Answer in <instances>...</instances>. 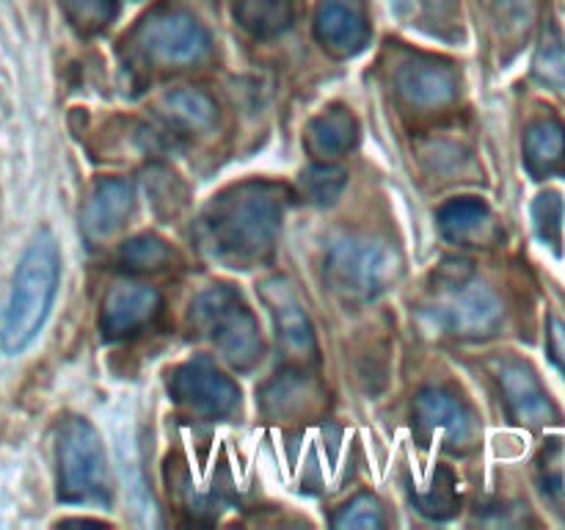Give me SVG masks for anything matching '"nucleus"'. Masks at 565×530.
I'll use <instances>...</instances> for the list:
<instances>
[{
    "instance_id": "4468645a",
    "label": "nucleus",
    "mask_w": 565,
    "mask_h": 530,
    "mask_svg": "<svg viewBox=\"0 0 565 530\" xmlns=\"http://www.w3.org/2000/svg\"><path fill=\"white\" fill-rule=\"evenodd\" d=\"M397 92L419 108H439L458 97V75L450 64L441 61H408L397 72Z\"/></svg>"
},
{
    "instance_id": "0eeeda50",
    "label": "nucleus",
    "mask_w": 565,
    "mask_h": 530,
    "mask_svg": "<svg viewBox=\"0 0 565 530\" xmlns=\"http://www.w3.org/2000/svg\"><path fill=\"white\" fill-rule=\"evenodd\" d=\"M169 392L180 409L202 420H224L235 412L241 390L207 357H196L171 370Z\"/></svg>"
},
{
    "instance_id": "f8f14e48",
    "label": "nucleus",
    "mask_w": 565,
    "mask_h": 530,
    "mask_svg": "<svg viewBox=\"0 0 565 530\" xmlns=\"http://www.w3.org/2000/svg\"><path fill=\"white\" fill-rule=\"evenodd\" d=\"M263 298L265 304H268L270 315H274L276 335H279V342L285 346L287 357H312V324H309L307 312H303L301 301H298L296 293L290 290V285H287L285 279H268L263 285Z\"/></svg>"
},
{
    "instance_id": "c85d7f7f",
    "label": "nucleus",
    "mask_w": 565,
    "mask_h": 530,
    "mask_svg": "<svg viewBox=\"0 0 565 530\" xmlns=\"http://www.w3.org/2000/svg\"><path fill=\"white\" fill-rule=\"evenodd\" d=\"M550 351L565 373V324L557 318H550Z\"/></svg>"
},
{
    "instance_id": "39448f33",
    "label": "nucleus",
    "mask_w": 565,
    "mask_h": 530,
    "mask_svg": "<svg viewBox=\"0 0 565 530\" xmlns=\"http://www.w3.org/2000/svg\"><path fill=\"white\" fill-rule=\"evenodd\" d=\"M94 425L83 417L66 420L58 436V500L70 506L108 502V467Z\"/></svg>"
},
{
    "instance_id": "f03ea898",
    "label": "nucleus",
    "mask_w": 565,
    "mask_h": 530,
    "mask_svg": "<svg viewBox=\"0 0 565 530\" xmlns=\"http://www.w3.org/2000/svg\"><path fill=\"white\" fill-rule=\"evenodd\" d=\"M61 279V252L50 232H39L22 254L6 307L0 342L9 353H20L36 340L53 309Z\"/></svg>"
},
{
    "instance_id": "7ed1b4c3",
    "label": "nucleus",
    "mask_w": 565,
    "mask_h": 530,
    "mask_svg": "<svg viewBox=\"0 0 565 530\" xmlns=\"http://www.w3.org/2000/svg\"><path fill=\"white\" fill-rule=\"evenodd\" d=\"M191 320L215 351L237 370H252L263 359V337L257 318L243 296L230 285H213L191 304Z\"/></svg>"
},
{
    "instance_id": "20e7f679",
    "label": "nucleus",
    "mask_w": 565,
    "mask_h": 530,
    "mask_svg": "<svg viewBox=\"0 0 565 530\" xmlns=\"http://www.w3.org/2000/svg\"><path fill=\"white\" fill-rule=\"evenodd\" d=\"M401 259L386 243L370 237H345L329 248L323 263L326 285L353 304L373 301L395 282Z\"/></svg>"
},
{
    "instance_id": "4be33fe9",
    "label": "nucleus",
    "mask_w": 565,
    "mask_h": 530,
    "mask_svg": "<svg viewBox=\"0 0 565 530\" xmlns=\"http://www.w3.org/2000/svg\"><path fill=\"white\" fill-rule=\"evenodd\" d=\"M119 257L136 274H147V271H163L174 259V252L163 237L138 235L119 248Z\"/></svg>"
},
{
    "instance_id": "393cba45",
    "label": "nucleus",
    "mask_w": 565,
    "mask_h": 530,
    "mask_svg": "<svg viewBox=\"0 0 565 530\" xmlns=\"http://www.w3.org/2000/svg\"><path fill=\"white\" fill-rule=\"evenodd\" d=\"M66 17L81 33H97L116 17V0H64Z\"/></svg>"
},
{
    "instance_id": "bb28decb",
    "label": "nucleus",
    "mask_w": 565,
    "mask_h": 530,
    "mask_svg": "<svg viewBox=\"0 0 565 530\" xmlns=\"http://www.w3.org/2000/svg\"><path fill=\"white\" fill-rule=\"evenodd\" d=\"M381 524H384V513H381V502L373 495L353 497L334 517V528L340 530H373Z\"/></svg>"
},
{
    "instance_id": "a878e982",
    "label": "nucleus",
    "mask_w": 565,
    "mask_h": 530,
    "mask_svg": "<svg viewBox=\"0 0 565 530\" xmlns=\"http://www.w3.org/2000/svg\"><path fill=\"white\" fill-rule=\"evenodd\" d=\"M166 103H169L171 114L193 127H207L215 121V103L199 88H180V92L169 94Z\"/></svg>"
},
{
    "instance_id": "9d476101",
    "label": "nucleus",
    "mask_w": 565,
    "mask_h": 530,
    "mask_svg": "<svg viewBox=\"0 0 565 530\" xmlns=\"http://www.w3.org/2000/svg\"><path fill=\"white\" fill-rule=\"evenodd\" d=\"M414 423L419 434L439 436L450 451H467L475 442V423L469 412L441 390L419 392L414 401Z\"/></svg>"
},
{
    "instance_id": "1a4fd4ad",
    "label": "nucleus",
    "mask_w": 565,
    "mask_h": 530,
    "mask_svg": "<svg viewBox=\"0 0 565 530\" xmlns=\"http://www.w3.org/2000/svg\"><path fill=\"white\" fill-rule=\"evenodd\" d=\"M160 312V293L149 285H136V282H125V285L110 287V293L103 301V312H99V329L108 340H125V337L136 335L143 326L152 324Z\"/></svg>"
},
{
    "instance_id": "aec40b11",
    "label": "nucleus",
    "mask_w": 565,
    "mask_h": 530,
    "mask_svg": "<svg viewBox=\"0 0 565 530\" xmlns=\"http://www.w3.org/2000/svg\"><path fill=\"white\" fill-rule=\"evenodd\" d=\"M436 221H439L441 235L450 237V241L456 243H463L478 237L480 232L489 226L491 213L489 208H486V202H480V199L475 197H463V199H452V202L441 204Z\"/></svg>"
},
{
    "instance_id": "dca6fc26",
    "label": "nucleus",
    "mask_w": 565,
    "mask_h": 530,
    "mask_svg": "<svg viewBox=\"0 0 565 530\" xmlns=\"http://www.w3.org/2000/svg\"><path fill=\"white\" fill-rule=\"evenodd\" d=\"M359 125L348 108H329L307 125V149L315 158L334 160L356 144Z\"/></svg>"
},
{
    "instance_id": "9b49d317",
    "label": "nucleus",
    "mask_w": 565,
    "mask_h": 530,
    "mask_svg": "<svg viewBox=\"0 0 565 530\" xmlns=\"http://www.w3.org/2000/svg\"><path fill=\"white\" fill-rule=\"evenodd\" d=\"M502 395H505L508 412L516 423L527 425V428H541V425L555 423L557 412L552 406L550 395L541 386L539 375L533 368L524 362H508L500 370Z\"/></svg>"
},
{
    "instance_id": "f257e3e1",
    "label": "nucleus",
    "mask_w": 565,
    "mask_h": 530,
    "mask_svg": "<svg viewBox=\"0 0 565 530\" xmlns=\"http://www.w3.org/2000/svg\"><path fill=\"white\" fill-rule=\"evenodd\" d=\"M285 215V188L276 182H241L213 197L196 224L199 243L218 263L252 268L276 246Z\"/></svg>"
},
{
    "instance_id": "2eb2a0df",
    "label": "nucleus",
    "mask_w": 565,
    "mask_h": 530,
    "mask_svg": "<svg viewBox=\"0 0 565 530\" xmlns=\"http://www.w3.org/2000/svg\"><path fill=\"white\" fill-rule=\"evenodd\" d=\"M132 204H136V193H132V186L127 180L108 177V180L97 182L86 208H83V232L92 241L110 237L130 219Z\"/></svg>"
},
{
    "instance_id": "a211bd4d",
    "label": "nucleus",
    "mask_w": 565,
    "mask_h": 530,
    "mask_svg": "<svg viewBox=\"0 0 565 530\" xmlns=\"http://www.w3.org/2000/svg\"><path fill=\"white\" fill-rule=\"evenodd\" d=\"M232 17L252 36H279L292 25L296 0H232Z\"/></svg>"
},
{
    "instance_id": "ddd939ff",
    "label": "nucleus",
    "mask_w": 565,
    "mask_h": 530,
    "mask_svg": "<svg viewBox=\"0 0 565 530\" xmlns=\"http://www.w3.org/2000/svg\"><path fill=\"white\" fill-rule=\"evenodd\" d=\"M315 33L320 44L334 55H356L370 39V25L364 11L353 0H323L315 20Z\"/></svg>"
},
{
    "instance_id": "423d86ee",
    "label": "nucleus",
    "mask_w": 565,
    "mask_h": 530,
    "mask_svg": "<svg viewBox=\"0 0 565 530\" xmlns=\"http://www.w3.org/2000/svg\"><path fill=\"white\" fill-rule=\"evenodd\" d=\"M136 47L154 64H196L207 55L210 36L202 22L182 9H158L132 33Z\"/></svg>"
},
{
    "instance_id": "412c9836",
    "label": "nucleus",
    "mask_w": 565,
    "mask_h": 530,
    "mask_svg": "<svg viewBox=\"0 0 565 530\" xmlns=\"http://www.w3.org/2000/svg\"><path fill=\"white\" fill-rule=\"evenodd\" d=\"M412 497L414 502H417L419 511H423L425 517H434V519L452 517V513L458 511V506H461L456 475H452L447 467H436V473L430 475L428 484L412 489Z\"/></svg>"
},
{
    "instance_id": "cd10ccee",
    "label": "nucleus",
    "mask_w": 565,
    "mask_h": 530,
    "mask_svg": "<svg viewBox=\"0 0 565 530\" xmlns=\"http://www.w3.org/2000/svg\"><path fill=\"white\" fill-rule=\"evenodd\" d=\"M535 77L552 88H565V50L561 44H546L535 61Z\"/></svg>"
},
{
    "instance_id": "6ab92c4d",
    "label": "nucleus",
    "mask_w": 565,
    "mask_h": 530,
    "mask_svg": "<svg viewBox=\"0 0 565 530\" xmlns=\"http://www.w3.org/2000/svg\"><path fill=\"white\" fill-rule=\"evenodd\" d=\"M320 392L315 381H309L303 373H279L268 386L263 390L265 412L270 417H292V414H303L312 406H318Z\"/></svg>"
},
{
    "instance_id": "b1692460",
    "label": "nucleus",
    "mask_w": 565,
    "mask_h": 530,
    "mask_svg": "<svg viewBox=\"0 0 565 530\" xmlns=\"http://www.w3.org/2000/svg\"><path fill=\"white\" fill-rule=\"evenodd\" d=\"M563 213H565V204H563V197L557 191L541 193V197L533 202L535 235H539L544 243H550L555 252H561Z\"/></svg>"
},
{
    "instance_id": "6e6552de",
    "label": "nucleus",
    "mask_w": 565,
    "mask_h": 530,
    "mask_svg": "<svg viewBox=\"0 0 565 530\" xmlns=\"http://www.w3.org/2000/svg\"><path fill=\"white\" fill-rule=\"evenodd\" d=\"M452 296L436 309V324L458 337H486L500 326L502 304L489 287L450 282Z\"/></svg>"
},
{
    "instance_id": "f3484780",
    "label": "nucleus",
    "mask_w": 565,
    "mask_h": 530,
    "mask_svg": "<svg viewBox=\"0 0 565 530\" xmlns=\"http://www.w3.org/2000/svg\"><path fill=\"white\" fill-rule=\"evenodd\" d=\"M524 166L535 180L565 169V127L555 119L535 121L524 136Z\"/></svg>"
},
{
    "instance_id": "5701e85b",
    "label": "nucleus",
    "mask_w": 565,
    "mask_h": 530,
    "mask_svg": "<svg viewBox=\"0 0 565 530\" xmlns=\"http://www.w3.org/2000/svg\"><path fill=\"white\" fill-rule=\"evenodd\" d=\"M298 182H301V191L309 202L334 204L337 199H340V193L345 191L348 174L340 169V166L320 163V166H309L307 171H301Z\"/></svg>"
}]
</instances>
